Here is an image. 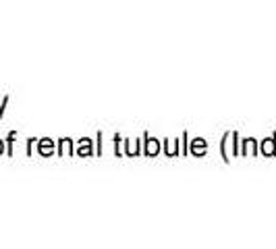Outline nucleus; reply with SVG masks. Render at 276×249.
<instances>
[{
    "mask_svg": "<svg viewBox=\"0 0 276 249\" xmlns=\"http://www.w3.org/2000/svg\"><path fill=\"white\" fill-rule=\"evenodd\" d=\"M264 152H266V154H272V152H274V147H272V139H268V141L264 143Z\"/></svg>",
    "mask_w": 276,
    "mask_h": 249,
    "instance_id": "1",
    "label": "nucleus"
},
{
    "mask_svg": "<svg viewBox=\"0 0 276 249\" xmlns=\"http://www.w3.org/2000/svg\"><path fill=\"white\" fill-rule=\"evenodd\" d=\"M0 154H3V141H0Z\"/></svg>",
    "mask_w": 276,
    "mask_h": 249,
    "instance_id": "2",
    "label": "nucleus"
}]
</instances>
